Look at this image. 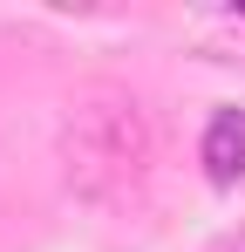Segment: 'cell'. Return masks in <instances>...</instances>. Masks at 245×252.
<instances>
[{"mask_svg": "<svg viewBox=\"0 0 245 252\" xmlns=\"http://www.w3.org/2000/svg\"><path fill=\"white\" fill-rule=\"evenodd\" d=\"M150 109L136 95H95L61 123V177L82 205H122L150 170Z\"/></svg>", "mask_w": 245, "mask_h": 252, "instance_id": "obj_1", "label": "cell"}, {"mask_svg": "<svg viewBox=\"0 0 245 252\" xmlns=\"http://www.w3.org/2000/svg\"><path fill=\"white\" fill-rule=\"evenodd\" d=\"M204 170H211V184H239L245 177V116L239 109L211 116V129H204Z\"/></svg>", "mask_w": 245, "mask_h": 252, "instance_id": "obj_2", "label": "cell"}]
</instances>
